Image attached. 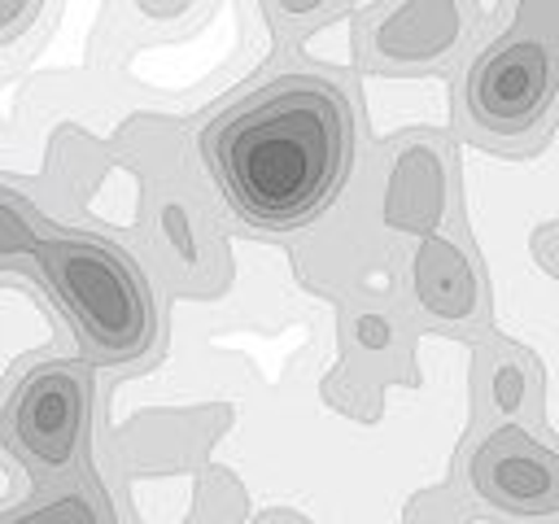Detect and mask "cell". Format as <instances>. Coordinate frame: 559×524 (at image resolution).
<instances>
[{
	"mask_svg": "<svg viewBox=\"0 0 559 524\" xmlns=\"http://www.w3.org/2000/svg\"><path fill=\"white\" fill-rule=\"evenodd\" d=\"M4 253L35 258L52 301L70 314L96 362H131L153 345V297L122 249L92 236H39L17 218L13 201L4 205Z\"/></svg>",
	"mask_w": 559,
	"mask_h": 524,
	"instance_id": "cell-2",
	"label": "cell"
},
{
	"mask_svg": "<svg viewBox=\"0 0 559 524\" xmlns=\"http://www.w3.org/2000/svg\"><path fill=\"white\" fill-rule=\"evenodd\" d=\"M205 162L253 227H301L354 166V109L332 79L284 74L205 131Z\"/></svg>",
	"mask_w": 559,
	"mask_h": 524,
	"instance_id": "cell-1",
	"label": "cell"
},
{
	"mask_svg": "<svg viewBox=\"0 0 559 524\" xmlns=\"http://www.w3.org/2000/svg\"><path fill=\"white\" fill-rule=\"evenodd\" d=\"M9 524H96V515H92V502L79 489H70V493H61V498L26 511V515H13Z\"/></svg>",
	"mask_w": 559,
	"mask_h": 524,
	"instance_id": "cell-6",
	"label": "cell"
},
{
	"mask_svg": "<svg viewBox=\"0 0 559 524\" xmlns=\"http://www.w3.org/2000/svg\"><path fill=\"white\" fill-rule=\"evenodd\" d=\"M472 493L511 515L559 511V454L537 445L524 428H498L467 463Z\"/></svg>",
	"mask_w": 559,
	"mask_h": 524,
	"instance_id": "cell-5",
	"label": "cell"
},
{
	"mask_svg": "<svg viewBox=\"0 0 559 524\" xmlns=\"http://www.w3.org/2000/svg\"><path fill=\"white\" fill-rule=\"evenodd\" d=\"M87 389L79 362L35 367L9 397V437L44 472H66L79 450Z\"/></svg>",
	"mask_w": 559,
	"mask_h": 524,
	"instance_id": "cell-4",
	"label": "cell"
},
{
	"mask_svg": "<svg viewBox=\"0 0 559 524\" xmlns=\"http://www.w3.org/2000/svg\"><path fill=\"white\" fill-rule=\"evenodd\" d=\"M559 83V57L546 39L520 35L502 48H489L472 74H467V114L485 131L498 135H520L528 131Z\"/></svg>",
	"mask_w": 559,
	"mask_h": 524,
	"instance_id": "cell-3",
	"label": "cell"
}]
</instances>
